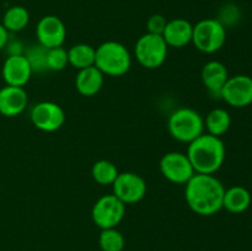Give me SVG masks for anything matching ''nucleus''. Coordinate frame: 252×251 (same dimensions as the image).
Wrapping results in <instances>:
<instances>
[{"instance_id": "nucleus-1", "label": "nucleus", "mask_w": 252, "mask_h": 251, "mask_svg": "<svg viewBox=\"0 0 252 251\" xmlns=\"http://www.w3.org/2000/svg\"><path fill=\"white\" fill-rule=\"evenodd\" d=\"M225 187L214 175L194 174L185 185V199L198 216L209 217L223 209Z\"/></svg>"}, {"instance_id": "nucleus-2", "label": "nucleus", "mask_w": 252, "mask_h": 251, "mask_svg": "<svg viewBox=\"0 0 252 251\" xmlns=\"http://www.w3.org/2000/svg\"><path fill=\"white\" fill-rule=\"evenodd\" d=\"M186 155L196 174L214 175L224 164L225 145L221 138L203 133L189 143Z\"/></svg>"}, {"instance_id": "nucleus-3", "label": "nucleus", "mask_w": 252, "mask_h": 251, "mask_svg": "<svg viewBox=\"0 0 252 251\" xmlns=\"http://www.w3.org/2000/svg\"><path fill=\"white\" fill-rule=\"evenodd\" d=\"M132 57L125 44L107 41L96 48L95 66L108 76H122L129 71Z\"/></svg>"}, {"instance_id": "nucleus-4", "label": "nucleus", "mask_w": 252, "mask_h": 251, "mask_svg": "<svg viewBox=\"0 0 252 251\" xmlns=\"http://www.w3.org/2000/svg\"><path fill=\"white\" fill-rule=\"evenodd\" d=\"M167 128L174 139L189 144L204 133V118L193 108H177L170 115Z\"/></svg>"}, {"instance_id": "nucleus-5", "label": "nucleus", "mask_w": 252, "mask_h": 251, "mask_svg": "<svg viewBox=\"0 0 252 251\" xmlns=\"http://www.w3.org/2000/svg\"><path fill=\"white\" fill-rule=\"evenodd\" d=\"M225 41L226 30L218 19H203L193 25L192 43L202 53H217Z\"/></svg>"}, {"instance_id": "nucleus-6", "label": "nucleus", "mask_w": 252, "mask_h": 251, "mask_svg": "<svg viewBox=\"0 0 252 251\" xmlns=\"http://www.w3.org/2000/svg\"><path fill=\"white\" fill-rule=\"evenodd\" d=\"M169 46L160 34L144 33L137 39L134 54L138 63L147 69H157L166 61Z\"/></svg>"}, {"instance_id": "nucleus-7", "label": "nucleus", "mask_w": 252, "mask_h": 251, "mask_svg": "<svg viewBox=\"0 0 252 251\" xmlns=\"http://www.w3.org/2000/svg\"><path fill=\"white\" fill-rule=\"evenodd\" d=\"M126 214V204L115 194H105L94 203L91 218L95 225L102 229L117 228Z\"/></svg>"}, {"instance_id": "nucleus-8", "label": "nucleus", "mask_w": 252, "mask_h": 251, "mask_svg": "<svg viewBox=\"0 0 252 251\" xmlns=\"http://www.w3.org/2000/svg\"><path fill=\"white\" fill-rule=\"evenodd\" d=\"M159 167L167 181L177 185H186L196 174L189 157L181 152H170L162 155Z\"/></svg>"}, {"instance_id": "nucleus-9", "label": "nucleus", "mask_w": 252, "mask_h": 251, "mask_svg": "<svg viewBox=\"0 0 252 251\" xmlns=\"http://www.w3.org/2000/svg\"><path fill=\"white\" fill-rule=\"evenodd\" d=\"M113 194L127 204L142 201L147 194V182L140 175L132 171L120 172L112 184Z\"/></svg>"}, {"instance_id": "nucleus-10", "label": "nucleus", "mask_w": 252, "mask_h": 251, "mask_svg": "<svg viewBox=\"0 0 252 251\" xmlns=\"http://www.w3.org/2000/svg\"><path fill=\"white\" fill-rule=\"evenodd\" d=\"M31 122L42 132H56L63 127L65 122V112L58 103L52 101H41L32 107Z\"/></svg>"}, {"instance_id": "nucleus-11", "label": "nucleus", "mask_w": 252, "mask_h": 251, "mask_svg": "<svg viewBox=\"0 0 252 251\" xmlns=\"http://www.w3.org/2000/svg\"><path fill=\"white\" fill-rule=\"evenodd\" d=\"M220 97L235 108L248 107L252 103V78L245 74L229 76L220 91Z\"/></svg>"}, {"instance_id": "nucleus-12", "label": "nucleus", "mask_w": 252, "mask_h": 251, "mask_svg": "<svg viewBox=\"0 0 252 251\" xmlns=\"http://www.w3.org/2000/svg\"><path fill=\"white\" fill-rule=\"evenodd\" d=\"M38 43L44 48L62 47L66 37V27L56 15H46L38 21L36 27Z\"/></svg>"}, {"instance_id": "nucleus-13", "label": "nucleus", "mask_w": 252, "mask_h": 251, "mask_svg": "<svg viewBox=\"0 0 252 251\" xmlns=\"http://www.w3.org/2000/svg\"><path fill=\"white\" fill-rule=\"evenodd\" d=\"M33 69L25 54H10L2 64L1 75L9 86L24 88L31 79Z\"/></svg>"}, {"instance_id": "nucleus-14", "label": "nucleus", "mask_w": 252, "mask_h": 251, "mask_svg": "<svg viewBox=\"0 0 252 251\" xmlns=\"http://www.w3.org/2000/svg\"><path fill=\"white\" fill-rule=\"evenodd\" d=\"M29 95L20 86H4L0 89V113L5 117H15L26 110Z\"/></svg>"}, {"instance_id": "nucleus-15", "label": "nucleus", "mask_w": 252, "mask_h": 251, "mask_svg": "<svg viewBox=\"0 0 252 251\" xmlns=\"http://www.w3.org/2000/svg\"><path fill=\"white\" fill-rule=\"evenodd\" d=\"M192 34H193V25L189 20L177 17L167 21L162 37L169 47L182 48L192 43Z\"/></svg>"}, {"instance_id": "nucleus-16", "label": "nucleus", "mask_w": 252, "mask_h": 251, "mask_svg": "<svg viewBox=\"0 0 252 251\" xmlns=\"http://www.w3.org/2000/svg\"><path fill=\"white\" fill-rule=\"evenodd\" d=\"M201 78L207 90L213 95L220 96V91L229 79L226 66L219 61H211L202 68Z\"/></svg>"}, {"instance_id": "nucleus-17", "label": "nucleus", "mask_w": 252, "mask_h": 251, "mask_svg": "<svg viewBox=\"0 0 252 251\" xmlns=\"http://www.w3.org/2000/svg\"><path fill=\"white\" fill-rule=\"evenodd\" d=\"M105 81V75L95 65L78 70L75 88L83 96H95L100 93Z\"/></svg>"}, {"instance_id": "nucleus-18", "label": "nucleus", "mask_w": 252, "mask_h": 251, "mask_svg": "<svg viewBox=\"0 0 252 251\" xmlns=\"http://www.w3.org/2000/svg\"><path fill=\"white\" fill-rule=\"evenodd\" d=\"M251 193L246 187L233 186L225 189L223 198V208L233 214L244 213L251 204Z\"/></svg>"}, {"instance_id": "nucleus-19", "label": "nucleus", "mask_w": 252, "mask_h": 251, "mask_svg": "<svg viewBox=\"0 0 252 251\" xmlns=\"http://www.w3.org/2000/svg\"><path fill=\"white\" fill-rule=\"evenodd\" d=\"M230 126V113L225 108H213L204 118V128L207 129V133L219 138L228 132Z\"/></svg>"}, {"instance_id": "nucleus-20", "label": "nucleus", "mask_w": 252, "mask_h": 251, "mask_svg": "<svg viewBox=\"0 0 252 251\" xmlns=\"http://www.w3.org/2000/svg\"><path fill=\"white\" fill-rule=\"evenodd\" d=\"M95 54L96 48H94L90 44H74V46H71L70 48L68 49L69 65L78 69V70L95 65Z\"/></svg>"}, {"instance_id": "nucleus-21", "label": "nucleus", "mask_w": 252, "mask_h": 251, "mask_svg": "<svg viewBox=\"0 0 252 251\" xmlns=\"http://www.w3.org/2000/svg\"><path fill=\"white\" fill-rule=\"evenodd\" d=\"M29 22V10L21 5H14L5 11L1 24L9 32H20L26 29Z\"/></svg>"}, {"instance_id": "nucleus-22", "label": "nucleus", "mask_w": 252, "mask_h": 251, "mask_svg": "<svg viewBox=\"0 0 252 251\" xmlns=\"http://www.w3.org/2000/svg\"><path fill=\"white\" fill-rule=\"evenodd\" d=\"M118 174L120 171H118L117 166L112 161L106 159L97 160L91 167V176H93L94 181L102 186L112 185Z\"/></svg>"}, {"instance_id": "nucleus-23", "label": "nucleus", "mask_w": 252, "mask_h": 251, "mask_svg": "<svg viewBox=\"0 0 252 251\" xmlns=\"http://www.w3.org/2000/svg\"><path fill=\"white\" fill-rule=\"evenodd\" d=\"M98 245L102 251H122L126 241L122 233L116 228L102 229L98 236Z\"/></svg>"}, {"instance_id": "nucleus-24", "label": "nucleus", "mask_w": 252, "mask_h": 251, "mask_svg": "<svg viewBox=\"0 0 252 251\" xmlns=\"http://www.w3.org/2000/svg\"><path fill=\"white\" fill-rule=\"evenodd\" d=\"M46 64L48 70H64L69 65L68 51L64 49L63 47H54V48L47 49Z\"/></svg>"}, {"instance_id": "nucleus-25", "label": "nucleus", "mask_w": 252, "mask_h": 251, "mask_svg": "<svg viewBox=\"0 0 252 251\" xmlns=\"http://www.w3.org/2000/svg\"><path fill=\"white\" fill-rule=\"evenodd\" d=\"M46 53L47 48H44L43 46L38 44V46H34L33 48L30 49L25 56L29 59L30 64H31L32 69L34 70H46L47 64H46Z\"/></svg>"}, {"instance_id": "nucleus-26", "label": "nucleus", "mask_w": 252, "mask_h": 251, "mask_svg": "<svg viewBox=\"0 0 252 251\" xmlns=\"http://www.w3.org/2000/svg\"><path fill=\"white\" fill-rule=\"evenodd\" d=\"M167 21H169V20H167L164 15L161 14L152 15L147 21L148 33L160 34V36H162L165 27H166Z\"/></svg>"}, {"instance_id": "nucleus-27", "label": "nucleus", "mask_w": 252, "mask_h": 251, "mask_svg": "<svg viewBox=\"0 0 252 251\" xmlns=\"http://www.w3.org/2000/svg\"><path fill=\"white\" fill-rule=\"evenodd\" d=\"M239 17H240V11H239L238 6L233 4H228L223 6L220 11V17L218 20L224 25V27H226V25H231L238 21Z\"/></svg>"}, {"instance_id": "nucleus-28", "label": "nucleus", "mask_w": 252, "mask_h": 251, "mask_svg": "<svg viewBox=\"0 0 252 251\" xmlns=\"http://www.w3.org/2000/svg\"><path fill=\"white\" fill-rule=\"evenodd\" d=\"M9 43V31L0 24V51L7 46Z\"/></svg>"}]
</instances>
